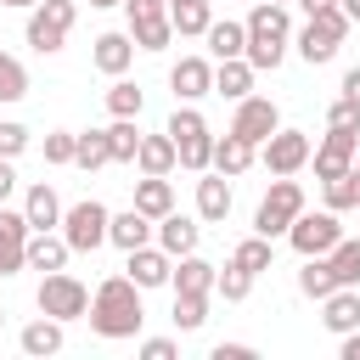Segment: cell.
<instances>
[{"mask_svg": "<svg viewBox=\"0 0 360 360\" xmlns=\"http://www.w3.org/2000/svg\"><path fill=\"white\" fill-rule=\"evenodd\" d=\"M84 321H90V332H96V338H107V343H124V338H135V332H141V321H146L141 287H135L129 276H107V281L90 292V309H84Z\"/></svg>", "mask_w": 360, "mask_h": 360, "instance_id": "1", "label": "cell"}, {"mask_svg": "<svg viewBox=\"0 0 360 360\" xmlns=\"http://www.w3.org/2000/svg\"><path fill=\"white\" fill-rule=\"evenodd\" d=\"M248 62H253V73H276L281 68V56H287V39H292V17H287V6H276V0H259L253 11H248Z\"/></svg>", "mask_w": 360, "mask_h": 360, "instance_id": "2", "label": "cell"}, {"mask_svg": "<svg viewBox=\"0 0 360 360\" xmlns=\"http://www.w3.org/2000/svg\"><path fill=\"white\" fill-rule=\"evenodd\" d=\"M169 141H174V158H180V169H191V174H202L208 169V158H214V135H208V118L197 112V101H174V112H169Z\"/></svg>", "mask_w": 360, "mask_h": 360, "instance_id": "3", "label": "cell"}, {"mask_svg": "<svg viewBox=\"0 0 360 360\" xmlns=\"http://www.w3.org/2000/svg\"><path fill=\"white\" fill-rule=\"evenodd\" d=\"M349 11L332 0V6H321V11H309V22L298 28V56L309 62V68H321V62H332L338 56V45L349 39Z\"/></svg>", "mask_w": 360, "mask_h": 360, "instance_id": "4", "label": "cell"}, {"mask_svg": "<svg viewBox=\"0 0 360 360\" xmlns=\"http://www.w3.org/2000/svg\"><path fill=\"white\" fill-rule=\"evenodd\" d=\"M73 22H79V0H39V6H28V28H22V39H28L39 56H56V51L68 45Z\"/></svg>", "mask_w": 360, "mask_h": 360, "instance_id": "5", "label": "cell"}, {"mask_svg": "<svg viewBox=\"0 0 360 360\" xmlns=\"http://www.w3.org/2000/svg\"><path fill=\"white\" fill-rule=\"evenodd\" d=\"M298 214H304V186H298L292 174H276L270 191H264L259 208H253V231L276 242V236H287V225H292Z\"/></svg>", "mask_w": 360, "mask_h": 360, "instance_id": "6", "label": "cell"}, {"mask_svg": "<svg viewBox=\"0 0 360 360\" xmlns=\"http://www.w3.org/2000/svg\"><path fill=\"white\" fill-rule=\"evenodd\" d=\"M34 304H39V315H51V321L68 326V321H79V315L90 309V287H84L79 276H68V270H45Z\"/></svg>", "mask_w": 360, "mask_h": 360, "instance_id": "7", "label": "cell"}, {"mask_svg": "<svg viewBox=\"0 0 360 360\" xmlns=\"http://www.w3.org/2000/svg\"><path fill=\"white\" fill-rule=\"evenodd\" d=\"M124 17H129V39L135 51H169L174 45V22H169V6L163 0H118Z\"/></svg>", "mask_w": 360, "mask_h": 360, "instance_id": "8", "label": "cell"}, {"mask_svg": "<svg viewBox=\"0 0 360 360\" xmlns=\"http://www.w3.org/2000/svg\"><path fill=\"white\" fill-rule=\"evenodd\" d=\"M107 202H96V197H84V202H73V208H62V236H68V248L73 253H96L101 242H107Z\"/></svg>", "mask_w": 360, "mask_h": 360, "instance_id": "9", "label": "cell"}, {"mask_svg": "<svg viewBox=\"0 0 360 360\" xmlns=\"http://www.w3.org/2000/svg\"><path fill=\"white\" fill-rule=\"evenodd\" d=\"M343 236V225H338V214L332 208H321V214H298L292 225H287V248L298 253V259H309V253H332V242Z\"/></svg>", "mask_w": 360, "mask_h": 360, "instance_id": "10", "label": "cell"}, {"mask_svg": "<svg viewBox=\"0 0 360 360\" xmlns=\"http://www.w3.org/2000/svg\"><path fill=\"white\" fill-rule=\"evenodd\" d=\"M354 158H360V129H343V124H326L321 146L309 152V163H315V180H338V174H343Z\"/></svg>", "mask_w": 360, "mask_h": 360, "instance_id": "11", "label": "cell"}, {"mask_svg": "<svg viewBox=\"0 0 360 360\" xmlns=\"http://www.w3.org/2000/svg\"><path fill=\"white\" fill-rule=\"evenodd\" d=\"M281 129V107L270 96H242L236 101V118H231V135H242L248 146H264V135Z\"/></svg>", "mask_w": 360, "mask_h": 360, "instance_id": "12", "label": "cell"}, {"mask_svg": "<svg viewBox=\"0 0 360 360\" xmlns=\"http://www.w3.org/2000/svg\"><path fill=\"white\" fill-rule=\"evenodd\" d=\"M309 152H315V141H309L304 129H276V135H264V146H259V158H264L270 174H298V169L309 163Z\"/></svg>", "mask_w": 360, "mask_h": 360, "instance_id": "13", "label": "cell"}, {"mask_svg": "<svg viewBox=\"0 0 360 360\" xmlns=\"http://www.w3.org/2000/svg\"><path fill=\"white\" fill-rule=\"evenodd\" d=\"M124 259H129V264H124V276H129L141 292H152V287H169V270H174V259H169L158 242H141V248H129Z\"/></svg>", "mask_w": 360, "mask_h": 360, "instance_id": "14", "label": "cell"}, {"mask_svg": "<svg viewBox=\"0 0 360 360\" xmlns=\"http://www.w3.org/2000/svg\"><path fill=\"white\" fill-rule=\"evenodd\" d=\"M169 90H174V101H202V96H214V62H208V56H180V62L169 68Z\"/></svg>", "mask_w": 360, "mask_h": 360, "instance_id": "15", "label": "cell"}, {"mask_svg": "<svg viewBox=\"0 0 360 360\" xmlns=\"http://www.w3.org/2000/svg\"><path fill=\"white\" fill-rule=\"evenodd\" d=\"M152 242H158L169 259H180V253H197V242H202V225H197L191 214H174V208H169V214L152 225Z\"/></svg>", "mask_w": 360, "mask_h": 360, "instance_id": "16", "label": "cell"}, {"mask_svg": "<svg viewBox=\"0 0 360 360\" xmlns=\"http://www.w3.org/2000/svg\"><path fill=\"white\" fill-rule=\"evenodd\" d=\"M22 248H28V219H22V208H6V202H0V276L28 270Z\"/></svg>", "mask_w": 360, "mask_h": 360, "instance_id": "17", "label": "cell"}, {"mask_svg": "<svg viewBox=\"0 0 360 360\" xmlns=\"http://www.w3.org/2000/svg\"><path fill=\"white\" fill-rule=\"evenodd\" d=\"M90 62H96L107 79L129 73V62H135V39H129V28H107V34H96V45H90Z\"/></svg>", "mask_w": 360, "mask_h": 360, "instance_id": "18", "label": "cell"}, {"mask_svg": "<svg viewBox=\"0 0 360 360\" xmlns=\"http://www.w3.org/2000/svg\"><path fill=\"white\" fill-rule=\"evenodd\" d=\"M22 259H28V270H68L73 248H68V236H62V231H28Z\"/></svg>", "mask_w": 360, "mask_h": 360, "instance_id": "19", "label": "cell"}, {"mask_svg": "<svg viewBox=\"0 0 360 360\" xmlns=\"http://www.w3.org/2000/svg\"><path fill=\"white\" fill-rule=\"evenodd\" d=\"M62 321H51V315H34L22 332H17V349L28 354V360H51V354H62Z\"/></svg>", "mask_w": 360, "mask_h": 360, "instance_id": "20", "label": "cell"}, {"mask_svg": "<svg viewBox=\"0 0 360 360\" xmlns=\"http://www.w3.org/2000/svg\"><path fill=\"white\" fill-rule=\"evenodd\" d=\"M321 326H326L332 338L354 332V326H360V287H338V292H326V298H321Z\"/></svg>", "mask_w": 360, "mask_h": 360, "instance_id": "21", "label": "cell"}, {"mask_svg": "<svg viewBox=\"0 0 360 360\" xmlns=\"http://www.w3.org/2000/svg\"><path fill=\"white\" fill-rule=\"evenodd\" d=\"M253 158H259V146H248L242 135H214V158H208V169H219L225 180H236V174H248L253 169Z\"/></svg>", "mask_w": 360, "mask_h": 360, "instance_id": "22", "label": "cell"}, {"mask_svg": "<svg viewBox=\"0 0 360 360\" xmlns=\"http://www.w3.org/2000/svg\"><path fill=\"white\" fill-rule=\"evenodd\" d=\"M225 214H231V180H225L219 169H214V174L202 169V180H197V219H202V225H219Z\"/></svg>", "mask_w": 360, "mask_h": 360, "instance_id": "23", "label": "cell"}, {"mask_svg": "<svg viewBox=\"0 0 360 360\" xmlns=\"http://www.w3.org/2000/svg\"><path fill=\"white\" fill-rule=\"evenodd\" d=\"M22 219H28V231H56L62 225V197L45 180H34L28 197H22Z\"/></svg>", "mask_w": 360, "mask_h": 360, "instance_id": "24", "label": "cell"}, {"mask_svg": "<svg viewBox=\"0 0 360 360\" xmlns=\"http://www.w3.org/2000/svg\"><path fill=\"white\" fill-rule=\"evenodd\" d=\"M214 276H219V264H208L202 253H180L169 270V287L174 292H214Z\"/></svg>", "mask_w": 360, "mask_h": 360, "instance_id": "25", "label": "cell"}, {"mask_svg": "<svg viewBox=\"0 0 360 360\" xmlns=\"http://www.w3.org/2000/svg\"><path fill=\"white\" fill-rule=\"evenodd\" d=\"M214 96H225V101L253 96V62H248V56H225V62H214Z\"/></svg>", "mask_w": 360, "mask_h": 360, "instance_id": "26", "label": "cell"}, {"mask_svg": "<svg viewBox=\"0 0 360 360\" xmlns=\"http://www.w3.org/2000/svg\"><path fill=\"white\" fill-rule=\"evenodd\" d=\"M152 225H158V219H146L141 208H124V214H112V219H107V242L129 253V248H141V242H152Z\"/></svg>", "mask_w": 360, "mask_h": 360, "instance_id": "27", "label": "cell"}, {"mask_svg": "<svg viewBox=\"0 0 360 360\" xmlns=\"http://www.w3.org/2000/svg\"><path fill=\"white\" fill-rule=\"evenodd\" d=\"M202 39H208V56H214V62H225V56H242V51H248V28H242V22H231V17H214V22L202 28Z\"/></svg>", "mask_w": 360, "mask_h": 360, "instance_id": "28", "label": "cell"}, {"mask_svg": "<svg viewBox=\"0 0 360 360\" xmlns=\"http://www.w3.org/2000/svg\"><path fill=\"white\" fill-rule=\"evenodd\" d=\"M135 208H141L146 219H163V214L174 208V186H169V174H141V180H135Z\"/></svg>", "mask_w": 360, "mask_h": 360, "instance_id": "29", "label": "cell"}, {"mask_svg": "<svg viewBox=\"0 0 360 360\" xmlns=\"http://www.w3.org/2000/svg\"><path fill=\"white\" fill-rule=\"evenodd\" d=\"M180 158H174V141H169V129L163 135H141V146H135V169L141 174H169Z\"/></svg>", "mask_w": 360, "mask_h": 360, "instance_id": "30", "label": "cell"}, {"mask_svg": "<svg viewBox=\"0 0 360 360\" xmlns=\"http://www.w3.org/2000/svg\"><path fill=\"white\" fill-rule=\"evenodd\" d=\"M298 292L304 298H326V292H338V276H332V264H326V253H309L304 259V270H298Z\"/></svg>", "mask_w": 360, "mask_h": 360, "instance_id": "31", "label": "cell"}, {"mask_svg": "<svg viewBox=\"0 0 360 360\" xmlns=\"http://www.w3.org/2000/svg\"><path fill=\"white\" fill-rule=\"evenodd\" d=\"M169 22H174V34L202 39V28L214 22V6H208V0H174V6H169Z\"/></svg>", "mask_w": 360, "mask_h": 360, "instance_id": "32", "label": "cell"}, {"mask_svg": "<svg viewBox=\"0 0 360 360\" xmlns=\"http://www.w3.org/2000/svg\"><path fill=\"white\" fill-rule=\"evenodd\" d=\"M326 264H332L338 287H360V236H338L332 253H326Z\"/></svg>", "mask_w": 360, "mask_h": 360, "instance_id": "33", "label": "cell"}, {"mask_svg": "<svg viewBox=\"0 0 360 360\" xmlns=\"http://www.w3.org/2000/svg\"><path fill=\"white\" fill-rule=\"evenodd\" d=\"M141 107H146V90L118 73V79L107 84V112H112V118H141Z\"/></svg>", "mask_w": 360, "mask_h": 360, "instance_id": "34", "label": "cell"}, {"mask_svg": "<svg viewBox=\"0 0 360 360\" xmlns=\"http://www.w3.org/2000/svg\"><path fill=\"white\" fill-rule=\"evenodd\" d=\"M321 197H326V208H332V214L360 208V180H354V163H349L338 180H321Z\"/></svg>", "mask_w": 360, "mask_h": 360, "instance_id": "35", "label": "cell"}, {"mask_svg": "<svg viewBox=\"0 0 360 360\" xmlns=\"http://www.w3.org/2000/svg\"><path fill=\"white\" fill-rule=\"evenodd\" d=\"M270 259H276V248H270V236H242L236 248H231V264H242L248 276H259V270H270Z\"/></svg>", "mask_w": 360, "mask_h": 360, "instance_id": "36", "label": "cell"}, {"mask_svg": "<svg viewBox=\"0 0 360 360\" xmlns=\"http://www.w3.org/2000/svg\"><path fill=\"white\" fill-rule=\"evenodd\" d=\"M73 163H79V169H107V163H112L107 129H84V135H79V146H73Z\"/></svg>", "mask_w": 360, "mask_h": 360, "instance_id": "37", "label": "cell"}, {"mask_svg": "<svg viewBox=\"0 0 360 360\" xmlns=\"http://www.w3.org/2000/svg\"><path fill=\"white\" fill-rule=\"evenodd\" d=\"M107 146H112V163H135V146H141L135 118H112L107 124Z\"/></svg>", "mask_w": 360, "mask_h": 360, "instance_id": "38", "label": "cell"}, {"mask_svg": "<svg viewBox=\"0 0 360 360\" xmlns=\"http://www.w3.org/2000/svg\"><path fill=\"white\" fill-rule=\"evenodd\" d=\"M180 332H197L208 321V292H174V315H169Z\"/></svg>", "mask_w": 360, "mask_h": 360, "instance_id": "39", "label": "cell"}, {"mask_svg": "<svg viewBox=\"0 0 360 360\" xmlns=\"http://www.w3.org/2000/svg\"><path fill=\"white\" fill-rule=\"evenodd\" d=\"M28 96V68L11 56V51H0V101L11 107V101H22Z\"/></svg>", "mask_w": 360, "mask_h": 360, "instance_id": "40", "label": "cell"}, {"mask_svg": "<svg viewBox=\"0 0 360 360\" xmlns=\"http://www.w3.org/2000/svg\"><path fill=\"white\" fill-rule=\"evenodd\" d=\"M214 292H219V298H225V304H242V298H248V292H253V276H248V270H242V264H225V270H219V276H214Z\"/></svg>", "mask_w": 360, "mask_h": 360, "instance_id": "41", "label": "cell"}, {"mask_svg": "<svg viewBox=\"0 0 360 360\" xmlns=\"http://www.w3.org/2000/svg\"><path fill=\"white\" fill-rule=\"evenodd\" d=\"M28 124H17V118H0V158H22L28 152Z\"/></svg>", "mask_w": 360, "mask_h": 360, "instance_id": "42", "label": "cell"}, {"mask_svg": "<svg viewBox=\"0 0 360 360\" xmlns=\"http://www.w3.org/2000/svg\"><path fill=\"white\" fill-rule=\"evenodd\" d=\"M73 146H79L73 129H51L45 135V163H73Z\"/></svg>", "mask_w": 360, "mask_h": 360, "instance_id": "43", "label": "cell"}, {"mask_svg": "<svg viewBox=\"0 0 360 360\" xmlns=\"http://www.w3.org/2000/svg\"><path fill=\"white\" fill-rule=\"evenodd\" d=\"M326 124H343V129H360V107H354V101H343V96H338V101H332V107H326Z\"/></svg>", "mask_w": 360, "mask_h": 360, "instance_id": "44", "label": "cell"}, {"mask_svg": "<svg viewBox=\"0 0 360 360\" xmlns=\"http://www.w3.org/2000/svg\"><path fill=\"white\" fill-rule=\"evenodd\" d=\"M174 338H141V360H174Z\"/></svg>", "mask_w": 360, "mask_h": 360, "instance_id": "45", "label": "cell"}, {"mask_svg": "<svg viewBox=\"0 0 360 360\" xmlns=\"http://www.w3.org/2000/svg\"><path fill=\"white\" fill-rule=\"evenodd\" d=\"M253 343H214V360H253Z\"/></svg>", "mask_w": 360, "mask_h": 360, "instance_id": "46", "label": "cell"}, {"mask_svg": "<svg viewBox=\"0 0 360 360\" xmlns=\"http://www.w3.org/2000/svg\"><path fill=\"white\" fill-rule=\"evenodd\" d=\"M338 354H343V360H360V326H354V332H343V338H338Z\"/></svg>", "mask_w": 360, "mask_h": 360, "instance_id": "47", "label": "cell"}, {"mask_svg": "<svg viewBox=\"0 0 360 360\" xmlns=\"http://www.w3.org/2000/svg\"><path fill=\"white\" fill-rule=\"evenodd\" d=\"M338 90H343V101H354V107H360V68H349V73H343V84H338Z\"/></svg>", "mask_w": 360, "mask_h": 360, "instance_id": "48", "label": "cell"}, {"mask_svg": "<svg viewBox=\"0 0 360 360\" xmlns=\"http://www.w3.org/2000/svg\"><path fill=\"white\" fill-rule=\"evenodd\" d=\"M17 191V169H11V158H0V202Z\"/></svg>", "mask_w": 360, "mask_h": 360, "instance_id": "49", "label": "cell"}, {"mask_svg": "<svg viewBox=\"0 0 360 360\" xmlns=\"http://www.w3.org/2000/svg\"><path fill=\"white\" fill-rule=\"evenodd\" d=\"M343 11H349V22H360V0H338Z\"/></svg>", "mask_w": 360, "mask_h": 360, "instance_id": "50", "label": "cell"}, {"mask_svg": "<svg viewBox=\"0 0 360 360\" xmlns=\"http://www.w3.org/2000/svg\"><path fill=\"white\" fill-rule=\"evenodd\" d=\"M298 6H304V17H309V11H321V6H332V0H298Z\"/></svg>", "mask_w": 360, "mask_h": 360, "instance_id": "51", "label": "cell"}, {"mask_svg": "<svg viewBox=\"0 0 360 360\" xmlns=\"http://www.w3.org/2000/svg\"><path fill=\"white\" fill-rule=\"evenodd\" d=\"M0 6H17V11H28V6H39V0H0Z\"/></svg>", "mask_w": 360, "mask_h": 360, "instance_id": "52", "label": "cell"}, {"mask_svg": "<svg viewBox=\"0 0 360 360\" xmlns=\"http://www.w3.org/2000/svg\"><path fill=\"white\" fill-rule=\"evenodd\" d=\"M107 6H118V0H90V11H107Z\"/></svg>", "mask_w": 360, "mask_h": 360, "instance_id": "53", "label": "cell"}, {"mask_svg": "<svg viewBox=\"0 0 360 360\" xmlns=\"http://www.w3.org/2000/svg\"><path fill=\"white\" fill-rule=\"evenodd\" d=\"M354 180H360V158H354Z\"/></svg>", "mask_w": 360, "mask_h": 360, "instance_id": "54", "label": "cell"}, {"mask_svg": "<svg viewBox=\"0 0 360 360\" xmlns=\"http://www.w3.org/2000/svg\"><path fill=\"white\" fill-rule=\"evenodd\" d=\"M0 326H6V304H0Z\"/></svg>", "mask_w": 360, "mask_h": 360, "instance_id": "55", "label": "cell"}, {"mask_svg": "<svg viewBox=\"0 0 360 360\" xmlns=\"http://www.w3.org/2000/svg\"><path fill=\"white\" fill-rule=\"evenodd\" d=\"M163 6H174V0H163Z\"/></svg>", "mask_w": 360, "mask_h": 360, "instance_id": "56", "label": "cell"}, {"mask_svg": "<svg viewBox=\"0 0 360 360\" xmlns=\"http://www.w3.org/2000/svg\"><path fill=\"white\" fill-rule=\"evenodd\" d=\"M276 6H287V0H276Z\"/></svg>", "mask_w": 360, "mask_h": 360, "instance_id": "57", "label": "cell"}]
</instances>
